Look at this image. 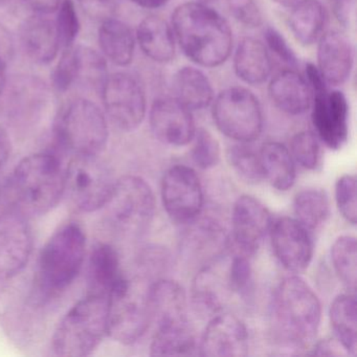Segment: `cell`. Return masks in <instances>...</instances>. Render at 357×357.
I'll list each match as a JSON object with an SVG mask.
<instances>
[{
  "mask_svg": "<svg viewBox=\"0 0 357 357\" xmlns=\"http://www.w3.org/2000/svg\"><path fill=\"white\" fill-rule=\"evenodd\" d=\"M288 26L294 39L303 47L319 41L327 24V12L319 0H298L289 8Z\"/></svg>",
  "mask_w": 357,
  "mask_h": 357,
  "instance_id": "cell-27",
  "label": "cell"
},
{
  "mask_svg": "<svg viewBox=\"0 0 357 357\" xmlns=\"http://www.w3.org/2000/svg\"><path fill=\"white\" fill-rule=\"evenodd\" d=\"M211 105L215 125L229 139L250 144L262 133V107L250 89L229 87L214 98Z\"/></svg>",
  "mask_w": 357,
  "mask_h": 357,
  "instance_id": "cell-9",
  "label": "cell"
},
{
  "mask_svg": "<svg viewBox=\"0 0 357 357\" xmlns=\"http://www.w3.org/2000/svg\"><path fill=\"white\" fill-rule=\"evenodd\" d=\"M334 271L342 285L350 292L356 290L357 245L354 236L344 235L334 241L331 248Z\"/></svg>",
  "mask_w": 357,
  "mask_h": 357,
  "instance_id": "cell-33",
  "label": "cell"
},
{
  "mask_svg": "<svg viewBox=\"0 0 357 357\" xmlns=\"http://www.w3.org/2000/svg\"><path fill=\"white\" fill-rule=\"evenodd\" d=\"M347 354L342 347L338 344L337 340H321L315 344L312 349V354L321 355V356H338V355Z\"/></svg>",
  "mask_w": 357,
  "mask_h": 357,
  "instance_id": "cell-45",
  "label": "cell"
},
{
  "mask_svg": "<svg viewBox=\"0 0 357 357\" xmlns=\"http://www.w3.org/2000/svg\"><path fill=\"white\" fill-rule=\"evenodd\" d=\"M108 298L87 296L77 303L58 324L52 340L54 354L86 357L107 335Z\"/></svg>",
  "mask_w": 357,
  "mask_h": 357,
  "instance_id": "cell-4",
  "label": "cell"
},
{
  "mask_svg": "<svg viewBox=\"0 0 357 357\" xmlns=\"http://www.w3.org/2000/svg\"><path fill=\"white\" fill-rule=\"evenodd\" d=\"M24 3L35 13L47 15L57 11L61 0H24Z\"/></svg>",
  "mask_w": 357,
  "mask_h": 357,
  "instance_id": "cell-46",
  "label": "cell"
},
{
  "mask_svg": "<svg viewBox=\"0 0 357 357\" xmlns=\"http://www.w3.org/2000/svg\"><path fill=\"white\" fill-rule=\"evenodd\" d=\"M78 47L64 49L53 74V84L60 93L68 91L78 81Z\"/></svg>",
  "mask_w": 357,
  "mask_h": 357,
  "instance_id": "cell-41",
  "label": "cell"
},
{
  "mask_svg": "<svg viewBox=\"0 0 357 357\" xmlns=\"http://www.w3.org/2000/svg\"><path fill=\"white\" fill-rule=\"evenodd\" d=\"M317 294L302 278H285L273 294L271 326L273 338L287 350H300L314 340L321 323Z\"/></svg>",
  "mask_w": 357,
  "mask_h": 357,
  "instance_id": "cell-2",
  "label": "cell"
},
{
  "mask_svg": "<svg viewBox=\"0 0 357 357\" xmlns=\"http://www.w3.org/2000/svg\"><path fill=\"white\" fill-rule=\"evenodd\" d=\"M114 183L112 171L98 156H74L64 169V193L82 212L103 208Z\"/></svg>",
  "mask_w": 357,
  "mask_h": 357,
  "instance_id": "cell-10",
  "label": "cell"
},
{
  "mask_svg": "<svg viewBox=\"0 0 357 357\" xmlns=\"http://www.w3.org/2000/svg\"><path fill=\"white\" fill-rule=\"evenodd\" d=\"M271 246L275 256L284 268L300 273L310 264L313 242L309 229L296 218L281 217L273 221L271 229Z\"/></svg>",
  "mask_w": 357,
  "mask_h": 357,
  "instance_id": "cell-15",
  "label": "cell"
},
{
  "mask_svg": "<svg viewBox=\"0 0 357 357\" xmlns=\"http://www.w3.org/2000/svg\"><path fill=\"white\" fill-rule=\"evenodd\" d=\"M162 202L167 214L179 223L198 218L204 206V191L195 171L185 165L171 167L162 181Z\"/></svg>",
  "mask_w": 357,
  "mask_h": 357,
  "instance_id": "cell-12",
  "label": "cell"
},
{
  "mask_svg": "<svg viewBox=\"0 0 357 357\" xmlns=\"http://www.w3.org/2000/svg\"><path fill=\"white\" fill-rule=\"evenodd\" d=\"M172 93V97L191 112L208 107L215 98L210 79L194 66H183L175 73Z\"/></svg>",
  "mask_w": 357,
  "mask_h": 357,
  "instance_id": "cell-25",
  "label": "cell"
},
{
  "mask_svg": "<svg viewBox=\"0 0 357 357\" xmlns=\"http://www.w3.org/2000/svg\"><path fill=\"white\" fill-rule=\"evenodd\" d=\"M198 346L189 323L158 327L150 354L153 356H189L195 354Z\"/></svg>",
  "mask_w": 357,
  "mask_h": 357,
  "instance_id": "cell-31",
  "label": "cell"
},
{
  "mask_svg": "<svg viewBox=\"0 0 357 357\" xmlns=\"http://www.w3.org/2000/svg\"><path fill=\"white\" fill-rule=\"evenodd\" d=\"M354 50L348 37L337 31L321 35L317 41V64L328 86H340L350 78Z\"/></svg>",
  "mask_w": 357,
  "mask_h": 357,
  "instance_id": "cell-19",
  "label": "cell"
},
{
  "mask_svg": "<svg viewBox=\"0 0 357 357\" xmlns=\"http://www.w3.org/2000/svg\"><path fill=\"white\" fill-rule=\"evenodd\" d=\"M124 277L118 250L108 243H97L89 256L87 296L107 298Z\"/></svg>",
  "mask_w": 357,
  "mask_h": 357,
  "instance_id": "cell-21",
  "label": "cell"
},
{
  "mask_svg": "<svg viewBox=\"0 0 357 357\" xmlns=\"http://www.w3.org/2000/svg\"><path fill=\"white\" fill-rule=\"evenodd\" d=\"M105 114L93 102L83 98L70 101L58 116L55 137L73 156H98L108 142Z\"/></svg>",
  "mask_w": 357,
  "mask_h": 357,
  "instance_id": "cell-6",
  "label": "cell"
},
{
  "mask_svg": "<svg viewBox=\"0 0 357 357\" xmlns=\"http://www.w3.org/2000/svg\"><path fill=\"white\" fill-rule=\"evenodd\" d=\"M199 355L208 357H243L248 353V332L243 321L222 312L213 315L198 344Z\"/></svg>",
  "mask_w": 357,
  "mask_h": 357,
  "instance_id": "cell-16",
  "label": "cell"
},
{
  "mask_svg": "<svg viewBox=\"0 0 357 357\" xmlns=\"http://www.w3.org/2000/svg\"><path fill=\"white\" fill-rule=\"evenodd\" d=\"M265 47L273 52L284 63L291 68H296L298 64V56L290 47L283 34L273 26H267L264 31Z\"/></svg>",
  "mask_w": 357,
  "mask_h": 357,
  "instance_id": "cell-43",
  "label": "cell"
},
{
  "mask_svg": "<svg viewBox=\"0 0 357 357\" xmlns=\"http://www.w3.org/2000/svg\"><path fill=\"white\" fill-rule=\"evenodd\" d=\"M271 58L264 43L255 38H244L234 55V70L238 79L248 85H261L271 74Z\"/></svg>",
  "mask_w": 357,
  "mask_h": 357,
  "instance_id": "cell-26",
  "label": "cell"
},
{
  "mask_svg": "<svg viewBox=\"0 0 357 357\" xmlns=\"http://www.w3.org/2000/svg\"><path fill=\"white\" fill-rule=\"evenodd\" d=\"M148 302L152 321L158 327L189 323L187 294L177 282L158 279L150 283Z\"/></svg>",
  "mask_w": 357,
  "mask_h": 357,
  "instance_id": "cell-20",
  "label": "cell"
},
{
  "mask_svg": "<svg viewBox=\"0 0 357 357\" xmlns=\"http://www.w3.org/2000/svg\"><path fill=\"white\" fill-rule=\"evenodd\" d=\"M148 286L142 278L123 277L108 296L107 334L123 344L143 337L152 321Z\"/></svg>",
  "mask_w": 357,
  "mask_h": 357,
  "instance_id": "cell-7",
  "label": "cell"
},
{
  "mask_svg": "<svg viewBox=\"0 0 357 357\" xmlns=\"http://www.w3.org/2000/svg\"><path fill=\"white\" fill-rule=\"evenodd\" d=\"M261 166L264 178L279 191H287L296 181V162L289 149L278 142H267L261 148Z\"/></svg>",
  "mask_w": 357,
  "mask_h": 357,
  "instance_id": "cell-29",
  "label": "cell"
},
{
  "mask_svg": "<svg viewBox=\"0 0 357 357\" xmlns=\"http://www.w3.org/2000/svg\"><path fill=\"white\" fill-rule=\"evenodd\" d=\"M32 250L28 218L12 208L0 215V282L11 280L24 269Z\"/></svg>",
  "mask_w": 357,
  "mask_h": 357,
  "instance_id": "cell-14",
  "label": "cell"
},
{
  "mask_svg": "<svg viewBox=\"0 0 357 357\" xmlns=\"http://www.w3.org/2000/svg\"><path fill=\"white\" fill-rule=\"evenodd\" d=\"M330 324L335 340L347 354H356V296L354 292L340 294L329 310Z\"/></svg>",
  "mask_w": 357,
  "mask_h": 357,
  "instance_id": "cell-30",
  "label": "cell"
},
{
  "mask_svg": "<svg viewBox=\"0 0 357 357\" xmlns=\"http://www.w3.org/2000/svg\"><path fill=\"white\" fill-rule=\"evenodd\" d=\"M311 121L317 139L329 149L340 150L349 139V103L337 89L312 93Z\"/></svg>",
  "mask_w": 357,
  "mask_h": 357,
  "instance_id": "cell-13",
  "label": "cell"
},
{
  "mask_svg": "<svg viewBox=\"0 0 357 357\" xmlns=\"http://www.w3.org/2000/svg\"><path fill=\"white\" fill-rule=\"evenodd\" d=\"M191 156L194 164L202 170L214 168L220 160V145L216 137L206 130L199 128L194 135Z\"/></svg>",
  "mask_w": 357,
  "mask_h": 357,
  "instance_id": "cell-37",
  "label": "cell"
},
{
  "mask_svg": "<svg viewBox=\"0 0 357 357\" xmlns=\"http://www.w3.org/2000/svg\"><path fill=\"white\" fill-rule=\"evenodd\" d=\"M57 12V20H56L55 24L60 45L64 49H68L74 45L79 32H80L78 14H77L76 7L72 0L61 1Z\"/></svg>",
  "mask_w": 357,
  "mask_h": 357,
  "instance_id": "cell-40",
  "label": "cell"
},
{
  "mask_svg": "<svg viewBox=\"0 0 357 357\" xmlns=\"http://www.w3.org/2000/svg\"><path fill=\"white\" fill-rule=\"evenodd\" d=\"M192 1H195V3H204V5H208V3H214V1H217V0H192Z\"/></svg>",
  "mask_w": 357,
  "mask_h": 357,
  "instance_id": "cell-50",
  "label": "cell"
},
{
  "mask_svg": "<svg viewBox=\"0 0 357 357\" xmlns=\"http://www.w3.org/2000/svg\"><path fill=\"white\" fill-rule=\"evenodd\" d=\"M104 208L114 231L137 237L145 233L153 220L155 199L145 179L126 175L116 181Z\"/></svg>",
  "mask_w": 357,
  "mask_h": 357,
  "instance_id": "cell-8",
  "label": "cell"
},
{
  "mask_svg": "<svg viewBox=\"0 0 357 357\" xmlns=\"http://www.w3.org/2000/svg\"><path fill=\"white\" fill-rule=\"evenodd\" d=\"M268 93L273 104L290 116L305 114L312 103V91L306 79L292 70L275 75L269 83Z\"/></svg>",
  "mask_w": 357,
  "mask_h": 357,
  "instance_id": "cell-23",
  "label": "cell"
},
{
  "mask_svg": "<svg viewBox=\"0 0 357 357\" xmlns=\"http://www.w3.org/2000/svg\"><path fill=\"white\" fill-rule=\"evenodd\" d=\"M0 194H1V189H0Z\"/></svg>",
  "mask_w": 357,
  "mask_h": 357,
  "instance_id": "cell-51",
  "label": "cell"
},
{
  "mask_svg": "<svg viewBox=\"0 0 357 357\" xmlns=\"http://www.w3.org/2000/svg\"><path fill=\"white\" fill-rule=\"evenodd\" d=\"M135 39L143 53L152 61L169 63L175 57L176 40L172 26L158 15H149L139 22Z\"/></svg>",
  "mask_w": 357,
  "mask_h": 357,
  "instance_id": "cell-24",
  "label": "cell"
},
{
  "mask_svg": "<svg viewBox=\"0 0 357 357\" xmlns=\"http://www.w3.org/2000/svg\"><path fill=\"white\" fill-rule=\"evenodd\" d=\"M101 93L106 116L114 126L132 131L143 123L147 99L143 86L132 75L123 72L110 75Z\"/></svg>",
  "mask_w": 357,
  "mask_h": 357,
  "instance_id": "cell-11",
  "label": "cell"
},
{
  "mask_svg": "<svg viewBox=\"0 0 357 357\" xmlns=\"http://www.w3.org/2000/svg\"><path fill=\"white\" fill-rule=\"evenodd\" d=\"M273 217L268 208L257 198L240 196L234 204L231 214L233 239L240 254L250 256L269 233Z\"/></svg>",
  "mask_w": 357,
  "mask_h": 357,
  "instance_id": "cell-17",
  "label": "cell"
},
{
  "mask_svg": "<svg viewBox=\"0 0 357 357\" xmlns=\"http://www.w3.org/2000/svg\"><path fill=\"white\" fill-rule=\"evenodd\" d=\"M135 35L128 24L114 17L102 22L99 30L100 47L112 63L129 66L135 57Z\"/></svg>",
  "mask_w": 357,
  "mask_h": 357,
  "instance_id": "cell-28",
  "label": "cell"
},
{
  "mask_svg": "<svg viewBox=\"0 0 357 357\" xmlns=\"http://www.w3.org/2000/svg\"><path fill=\"white\" fill-rule=\"evenodd\" d=\"M289 152L294 162L307 170H314L321 158L319 139L311 131H301L292 137Z\"/></svg>",
  "mask_w": 357,
  "mask_h": 357,
  "instance_id": "cell-36",
  "label": "cell"
},
{
  "mask_svg": "<svg viewBox=\"0 0 357 357\" xmlns=\"http://www.w3.org/2000/svg\"><path fill=\"white\" fill-rule=\"evenodd\" d=\"M11 154V141L3 126H0V169L5 166Z\"/></svg>",
  "mask_w": 357,
  "mask_h": 357,
  "instance_id": "cell-47",
  "label": "cell"
},
{
  "mask_svg": "<svg viewBox=\"0 0 357 357\" xmlns=\"http://www.w3.org/2000/svg\"><path fill=\"white\" fill-rule=\"evenodd\" d=\"M12 210L30 217L53 210L64 194V168L57 156L36 153L24 158L8 179Z\"/></svg>",
  "mask_w": 357,
  "mask_h": 357,
  "instance_id": "cell-3",
  "label": "cell"
},
{
  "mask_svg": "<svg viewBox=\"0 0 357 357\" xmlns=\"http://www.w3.org/2000/svg\"><path fill=\"white\" fill-rule=\"evenodd\" d=\"M227 290L242 298L250 296L252 288V271L250 260L245 255L234 257L227 267L225 277Z\"/></svg>",
  "mask_w": 357,
  "mask_h": 357,
  "instance_id": "cell-38",
  "label": "cell"
},
{
  "mask_svg": "<svg viewBox=\"0 0 357 357\" xmlns=\"http://www.w3.org/2000/svg\"><path fill=\"white\" fill-rule=\"evenodd\" d=\"M77 47L79 55L78 81H82L91 85L93 89L101 91L106 79L109 76L105 59L89 47Z\"/></svg>",
  "mask_w": 357,
  "mask_h": 357,
  "instance_id": "cell-35",
  "label": "cell"
},
{
  "mask_svg": "<svg viewBox=\"0 0 357 357\" xmlns=\"http://www.w3.org/2000/svg\"><path fill=\"white\" fill-rule=\"evenodd\" d=\"M79 3L87 16L103 22L112 17L118 5V0H79Z\"/></svg>",
  "mask_w": 357,
  "mask_h": 357,
  "instance_id": "cell-44",
  "label": "cell"
},
{
  "mask_svg": "<svg viewBox=\"0 0 357 357\" xmlns=\"http://www.w3.org/2000/svg\"><path fill=\"white\" fill-rule=\"evenodd\" d=\"M7 83V66L3 57H0V97L3 95Z\"/></svg>",
  "mask_w": 357,
  "mask_h": 357,
  "instance_id": "cell-49",
  "label": "cell"
},
{
  "mask_svg": "<svg viewBox=\"0 0 357 357\" xmlns=\"http://www.w3.org/2000/svg\"><path fill=\"white\" fill-rule=\"evenodd\" d=\"M233 17L242 26L256 29L262 26L264 15L260 0H227Z\"/></svg>",
  "mask_w": 357,
  "mask_h": 357,
  "instance_id": "cell-42",
  "label": "cell"
},
{
  "mask_svg": "<svg viewBox=\"0 0 357 357\" xmlns=\"http://www.w3.org/2000/svg\"><path fill=\"white\" fill-rule=\"evenodd\" d=\"M133 3L144 9L155 10L164 7L169 0H131Z\"/></svg>",
  "mask_w": 357,
  "mask_h": 357,
  "instance_id": "cell-48",
  "label": "cell"
},
{
  "mask_svg": "<svg viewBox=\"0 0 357 357\" xmlns=\"http://www.w3.org/2000/svg\"><path fill=\"white\" fill-rule=\"evenodd\" d=\"M175 40L185 56L202 68L225 63L233 50V32L227 20L208 5L189 1L171 17Z\"/></svg>",
  "mask_w": 357,
  "mask_h": 357,
  "instance_id": "cell-1",
  "label": "cell"
},
{
  "mask_svg": "<svg viewBox=\"0 0 357 357\" xmlns=\"http://www.w3.org/2000/svg\"><path fill=\"white\" fill-rule=\"evenodd\" d=\"M227 160L235 172L246 183H259L264 179L259 152L248 144L238 143L227 150Z\"/></svg>",
  "mask_w": 357,
  "mask_h": 357,
  "instance_id": "cell-34",
  "label": "cell"
},
{
  "mask_svg": "<svg viewBox=\"0 0 357 357\" xmlns=\"http://www.w3.org/2000/svg\"><path fill=\"white\" fill-rule=\"evenodd\" d=\"M86 236L79 223L60 227L39 256L38 286L41 294L53 296L74 282L84 262Z\"/></svg>",
  "mask_w": 357,
  "mask_h": 357,
  "instance_id": "cell-5",
  "label": "cell"
},
{
  "mask_svg": "<svg viewBox=\"0 0 357 357\" xmlns=\"http://www.w3.org/2000/svg\"><path fill=\"white\" fill-rule=\"evenodd\" d=\"M296 219L306 229H315L327 221L330 202L325 190L308 188L296 194L294 200Z\"/></svg>",
  "mask_w": 357,
  "mask_h": 357,
  "instance_id": "cell-32",
  "label": "cell"
},
{
  "mask_svg": "<svg viewBox=\"0 0 357 357\" xmlns=\"http://www.w3.org/2000/svg\"><path fill=\"white\" fill-rule=\"evenodd\" d=\"M22 43L26 55L39 64H49L59 53V37L54 20L43 14L31 16L22 26Z\"/></svg>",
  "mask_w": 357,
  "mask_h": 357,
  "instance_id": "cell-22",
  "label": "cell"
},
{
  "mask_svg": "<svg viewBox=\"0 0 357 357\" xmlns=\"http://www.w3.org/2000/svg\"><path fill=\"white\" fill-rule=\"evenodd\" d=\"M335 202L340 215L347 222L356 225V177L352 174H344L335 183Z\"/></svg>",
  "mask_w": 357,
  "mask_h": 357,
  "instance_id": "cell-39",
  "label": "cell"
},
{
  "mask_svg": "<svg viewBox=\"0 0 357 357\" xmlns=\"http://www.w3.org/2000/svg\"><path fill=\"white\" fill-rule=\"evenodd\" d=\"M149 123L154 137L172 147L191 143L197 130L191 110L173 97H160L153 102Z\"/></svg>",
  "mask_w": 357,
  "mask_h": 357,
  "instance_id": "cell-18",
  "label": "cell"
}]
</instances>
